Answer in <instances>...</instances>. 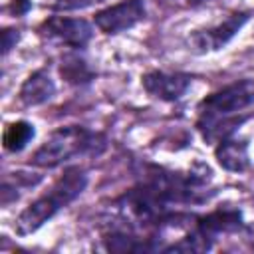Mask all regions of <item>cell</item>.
I'll return each instance as SVG.
<instances>
[{"instance_id":"cell-1","label":"cell","mask_w":254,"mask_h":254,"mask_svg":"<svg viewBox=\"0 0 254 254\" xmlns=\"http://www.w3.org/2000/svg\"><path fill=\"white\" fill-rule=\"evenodd\" d=\"M87 187V175L81 167H67L64 175H60L54 185L32 200L14 222V230L20 236H28L40 230L50 218H54L62 208L71 204Z\"/></svg>"},{"instance_id":"cell-2","label":"cell","mask_w":254,"mask_h":254,"mask_svg":"<svg viewBox=\"0 0 254 254\" xmlns=\"http://www.w3.org/2000/svg\"><path fill=\"white\" fill-rule=\"evenodd\" d=\"M107 137L81 125H67L56 129L32 155V165L42 169H54L65 161L81 155L97 157L105 151Z\"/></svg>"},{"instance_id":"cell-3","label":"cell","mask_w":254,"mask_h":254,"mask_svg":"<svg viewBox=\"0 0 254 254\" xmlns=\"http://www.w3.org/2000/svg\"><path fill=\"white\" fill-rule=\"evenodd\" d=\"M252 103H254V77L232 81L212 91L196 105V113H198L196 125L240 115Z\"/></svg>"},{"instance_id":"cell-4","label":"cell","mask_w":254,"mask_h":254,"mask_svg":"<svg viewBox=\"0 0 254 254\" xmlns=\"http://www.w3.org/2000/svg\"><path fill=\"white\" fill-rule=\"evenodd\" d=\"M36 32L44 42L71 50L85 48L93 38V26L87 20L67 16H50L38 26Z\"/></svg>"},{"instance_id":"cell-5","label":"cell","mask_w":254,"mask_h":254,"mask_svg":"<svg viewBox=\"0 0 254 254\" xmlns=\"http://www.w3.org/2000/svg\"><path fill=\"white\" fill-rule=\"evenodd\" d=\"M250 20V12H232L224 20L216 22L210 28L196 30L189 36V48L194 54H210L224 48Z\"/></svg>"},{"instance_id":"cell-6","label":"cell","mask_w":254,"mask_h":254,"mask_svg":"<svg viewBox=\"0 0 254 254\" xmlns=\"http://www.w3.org/2000/svg\"><path fill=\"white\" fill-rule=\"evenodd\" d=\"M145 16H147V10L143 0H121L113 6L99 10L93 16V24L101 34L115 36L135 28L139 22L145 20Z\"/></svg>"},{"instance_id":"cell-7","label":"cell","mask_w":254,"mask_h":254,"mask_svg":"<svg viewBox=\"0 0 254 254\" xmlns=\"http://www.w3.org/2000/svg\"><path fill=\"white\" fill-rule=\"evenodd\" d=\"M192 77L183 71H161L153 69L141 77L143 89L159 101H177L189 89Z\"/></svg>"},{"instance_id":"cell-8","label":"cell","mask_w":254,"mask_h":254,"mask_svg":"<svg viewBox=\"0 0 254 254\" xmlns=\"http://www.w3.org/2000/svg\"><path fill=\"white\" fill-rule=\"evenodd\" d=\"M194 226L200 228L204 234H208L210 238H216L218 234H230V232H238L244 228V218H242V210L230 204L218 206L208 214L196 216L194 218Z\"/></svg>"},{"instance_id":"cell-9","label":"cell","mask_w":254,"mask_h":254,"mask_svg":"<svg viewBox=\"0 0 254 254\" xmlns=\"http://www.w3.org/2000/svg\"><path fill=\"white\" fill-rule=\"evenodd\" d=\"M54 95H56V83L46 69L32 71L24 79V83L20 85V91H18V99L26 107L42 105V103L50 101Z\"/></svg>"},{"instance_id":"cell-10","label":"cell","mask_w":254,"mask_h":254,"mask_svg":"<svg viewBox=\"0 0 254 254\" xmlns=\"http://www.w3.org/2000/svg\"><path fill=\"white\" fill-rule=\"evenodd\" d=\"M214 157L216 163L230 173H242L248 169L250 165V157H248V141L244 139H224L220 143H216L214 147Z\"/></svg>"},{"instance_id":"cell-11","label":"cell","mask_w":254,"mask_h":254,"mask_svg":"<svg viewBox=\"0 0 254 254\" xmlns=\"http://www.w3.org/2000/svg\"><path fill=\"white\" fill-rule=\"evenodd\" d=\"M36 129L30 121H12L6 125L4 135H2V145L8 153H20L22 149L28 147V143L34 139Z\"/></svg>"},{"instance_id":"cell-12","label":"cell","mask_w":254,"mask_h":254,"mask_svg":"<svg viewBox=\"0 0 254 254\" xmlns=\"http://www.w3.org/2000/svg\"><path fill=\"white\" fill-rule=\"evenodd\" d=\"M60 73L67 83H73V85H85L93 79V69L87 65L85 60H81L75 54H65L62 58Z\"/></svg>"},{"instance_id":"cell-13","label":"cell","mask_w":254,"mask_h":254,"mask_svg":"<svg viewBox=\"0 0 254 254\" xmlns=\"http://www.w3.org/2000/svg\"><path fill=\"white\" fill-rule=\"evenodd\" d=\"M103 0H46V6L58 12H71V10H83L89 6H95Z\"/></svg>"},{"instance_id":"cell-14","label":"cell","mask_w":254,"mask_h":254,"mask_svg":"<svg viewBox=\"0 0 254 254\" xmlns=\"http://www.w3.org/2000/svg\"><path fill=\"white\" fill-rule=\"evenodd\" d=\"M18 38H20V34H18V30H12V28H6L4 32H2V54L6 56L12 48H14V44L18 42Z\"/></svg>"},{"instance_id":"cell-15","label":"cell","mask_w":254,"mask_h":254,"mask_svg":"<svg viewBox=\"0 0 254 254\" xmlns=\"http://www.w3.org/2000/svg\"><path fill=\"white\" fill-rule=\"evenodd\" d=\"M30 8H32V2H30V0H12V4L8 6V10H10L14 16H22V14H26Z\"/></svg>"},{"instance_id":"cell-16","label":"cell","mask_w":254,"mask_h":254,"mask_svg":"<svg viewBox=\"0 0 254 254\" xmlns=\"http://www.w3.org/2000/svg\"><path fill=\"white\" fill-rule=\"evenodd\" d=\"M189 4H202V2H208V0H187Z\"/></svg>"},{"instance_id":"cell-17","label":"cell","mask_w":254,"mask_h":254,"mask_svg":"<svg viewBox=\"0 0 254 254\" xmlns=\"http://www.w3.org/2000/svg\"><path fill=\"white\" fill-rule=\"evenodd\" d=\"M250 236H252L250 240H252V246H254V228H250Z\"/></svg>"}]
</instances>
